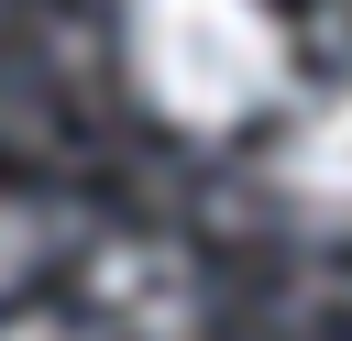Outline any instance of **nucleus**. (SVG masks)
<instances>
[{
	"label": "nucleus",
	"instance_id": "nucleus-1",
	"mask_svg": "<svg viewBox=\"0 0 352 341\" xmlns=\"http://www.w3.org/2000/svg\"><path fill=\"white\" fill-rule=\"evenodd\" d=\"M121 66L154 121L231 132L286 88V22L264 0H121Z\"/></svg>",
	"mask_w": 352,
	"mask_h": 341
},
{
	"label": "nucleus",
	"instance_id": "nucleus-2",
	"mask_svg": "<svg viewBox=\"0 0 352 341\" xmlns=\"http://www.w3.org/2000/svg\"><path fill=\"white\" fill-rule=\"evenodd\" d=\"M88 308L110 330H132V341H187L198 330V264L176 242H154V231H121L88 264Z\"/></svg>",
	"mask_w": 352,
	"mask_h": 341
},
{
	"label": "nucleus",
	"instance_id": "nucleus-3",
	"mask_svg": "<svg viewBox=\"0 0 352 341\" xmlns=\"http://www.w3.org/2000/svg\"><path fill=\"white\" fill-rule=\"evenodd\" d=\"M275 176H286L308 209H352V99H319V110L286 132Z\"/></svg>",
	"mask_w": 352,
	"mask_h": 341
},
{
	"label": "nucleus",
	"instance_id": "nucleus-4",
	"mask_svg": "<svg viewBox=\"0 0 352 341\" xmlns=\"http://www.w3.org/2000/svg\"><path fill=\"white\" fill-rule=\"evenodd\" d=\"M33 264H44V220H33L22 198H0V297H11Z\"/></svg>",
	"mask_w": 352,
	"mask_h": 341
},
{
	"label": "nucleus",
	"instance_id": "nucleus-5",
	"mask_svg": "<svg viewBox=\"0 0 352 341\" xmlns=\"http://www.w3.org/2000/svg\"><path fill=\"white\" fill-rule=\"evenodd\" d=\"M0 341H99V330H77V319H11Z\"/></svg>",
	"mask_w": 352,
	"mask_h": 341
}]
</instances>
